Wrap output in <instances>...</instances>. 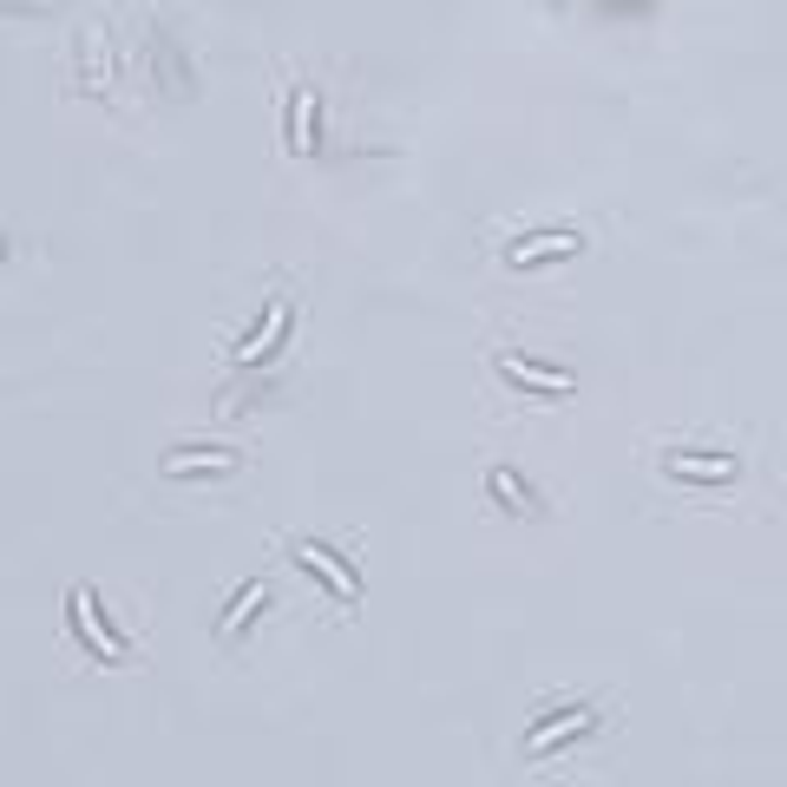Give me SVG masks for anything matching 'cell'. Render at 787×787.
<instances>
[{"mask_svg":"<svg viewBox=\"0 0 787 787\" xmlns=\"http://www.w3.org/2000/svg\"><path fill=\"white\" fill-rule=\"evenodd\" d=\"M67 624H72V637H79V649H85V656H99V663H125V656H132V649H125V637L112 630L105 604H99L85 584L67 597Z\"/></svg>","mask_w":787,"mask_h":787,"instance_id":"cell-1","label":"cell"},{"mask_svg":"<svg viewBox=\"0 0 787 787\" xmlns=\"http://www.w3.org/2000/svg\"><path fill=\"white\" fill-rule=\"evenodd\" d=\"M591 728H597V709H591V703H558V709H545V716H538L532 728H525V741H518V748H525V755L538 761V755L565 748V741L591 735Z\"/></svg>","mask_w":787,"mask_h":787,"instance_id":"cell-2","label":"cell"},{"mask_svg":"<svg viewBox=\"0 0 787 787\" xmlns=\"http://www.w3.org/2000/svg\"><path fill=\"white\" fill-rule=\"evenodd\" d=\"M289 558L315 577L335 604H355V597H361V577H355V565H349L342 552H329V545H289Z\"/></svg>","mask_w":787,"mask_h":787,"instance_id":"cell-3","label":"cell"},{"mask_svg":"<svg viewBox=\"0 0 787 787\" xmlns=\"http://www.w3.org/2000/svg\"><path fill=\"white\" fill-rule=\"evenodd\" d=\"M577 250H584V230H538V236L512 243V250H505V263H512V270H525V263H558V256H577Z\"/></svg>","mask_w":787,"mask_h":787,"instance_id":"cell-4","label":"cell"},{"mask_svg":"<svg viewBox=\"0 0 787 787\" xmlns=\"http://www.w3.org/2000/svg\"><path fill=\"white\" fill-rule=\"evenodd\" d=\"M500 381L512 387H538V394H572V374L565 367H545V361H518V355H493Z\"/></svg>","mask_w":787,"mask_h":787,"instance_id":"cell-5","label":"cell"},{"mask_svg":"<svg viewBox=\"0 0 787 787\" xmlns=\"http://www.w3.org/2000/svg\"><path fill=\"white\" fill-rule=\"evenodd\" d=\"M663 473H669V480H735V473H741V460H735V453H669V460H663Z\"/></svg>","mask_w":787,"mask_h":787,"instance_id":"cell-6","label":"cell"},{"mask_svg":"<svg viewBox=\"0 0 787 787\" xmlns=\"http://www.w3.org/2000/svg\"><path fill=\"white\" fill-rule=\"evenodd\" d=\"M289 322H295V302L283 295V302L270 309V322H263V329H256V335H250V342L236 349V361H263V355H276V342L289 335Z\"/></svg>","mask_w":787,"mask_h":787,"instance_id":"cell-7","label":"cell"},{"mask_svg":"<svg viewBox=\"0 0 787 787\" xmlns=\"http://www.w3.org/2000/svg\"><path fill=\"white\" fill-rule=\"evenodd\" d=\"M230 466H236L230 446H211V453H171V460H164L171 480H191V473H230Z\"/></svg>","mask_w":787,"mask_h":787,"instance_id":"cell-8","label":"cell"},{"mask_svg":"<svg viewBox=\"0 0 787 787\" xmlns=\"http://www.w3.org/2000/svg\"><path fill=\"white\" fill-rule=\"evenodd\" d=\"M256 604H270V591H263V584H243V591L230 597V611H223V624H216V630H223V637H236V630L256 617Z\"/></svg>","mask_w":787,"mask_h":787,"instance_id":"cell-9","label":"cell"},{"mask_svg":"<svg viewBox=\"0 0 787 787\" xmlns=\"http://www.w3.org/2000/svg\"><path fill=\"white\" fill-rule=\"evenodd\" d=\"M289 158H309V92H289Z\"/></svg>","mask_w":787,"mask_h":787,"instance_id":"cell-10","label":"cell"},{"mask_svg":"<svg viewBox=\"0 0 787 787\" xmlns=\"http://www.w3.org/2000/svg\"><path fill=\"white\" fill-rule=\"evenodd\" d=\"M493 493H500V500H505V512H532V493H518V480H512L505 466H500V473H493Z\"/></svg>","mask_w":787,"mask_h":787,"instance_id":"cell-11","label":"cell"},{"mask_svg":"<svg viewBox=\"0 0 787 787\" xmlns=\"http://www.w3.org/2000/svg\"><path fill=\"white\" fill-rule=\"evenodd\" d=\"M0 256H7V236H0Z\"/></svg>","mask_w":787,"mask_h":787,"instance_id":"cell-12","label":"cell"}]
</instances>
